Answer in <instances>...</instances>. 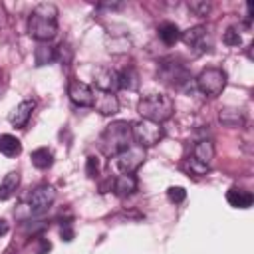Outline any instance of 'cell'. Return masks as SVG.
Instances as JSON below:
<instances>
[{"mask_svg":"<svg viewBox=\"0 0 254 254\" xmlns=\"http://www.w3.org/2000/svg\"><path fill=\"white\" fill-rule=\"evenodd\" d=\"M135 190H137V177H135V175L123 173V175H119V177L113 181V192H115L117 196H121V198L131 196Z\"/></svg>","mask_w":254,"mask_h":254,"instance_id":"cell-13","label":"cell"},{"mask_svg":"<svg viewBox=\"0 0 254 254\" xmlns=\"http://www.w3.org/2000/svg\"><path fill=\"white\" fill-rule=\"evenodd\" d=\"M93 83H95V89L99 91L115 93V89L119 87V75L111 67H97L93 71Z\"/></svg>","mask_w":254,"mask_h":254,"instance_id":"cell-10","label":"cell"},{"mask_svg":"<svg viewBox=\"0 0 254 254\" xmlns=\"http://www.w3.org/2000/svg\"><path fill=\"white\" fill-rule=\"evenodd\" d=\"M218 119H220V123L226 125V127H242L244 121H246L244 111L238 109V107H224V109H220Z\"/></svg>","mask_w":254,"mask_h":254,"instance_id":"cell-17","label":"cell"},{"mask_svg":"<svg viewBox=\"0 0 254 254\" xmlns=\"http://www.w3.org/2000/svg\"><path fill=\"white\" fill-rule=\"evenodd\" d=\"M196 85L206 97H216L226 87V71L220 67H206L198 73Z\"/></svg>","mask_w":254,"mask_h":254,"instance_id":"cell-5","label":"cell"},{"mask_svg":"<svg viewBox=\"0 0 254 254\" xmlns=\"http://www.w3.org/2000/svg\"><path fill=\"white\" fill-rule=\"evenodd\" d=\"M56 32H58V8L50 2L38 4L30 14L28 34L34 40L46 44L56 36Z\"/></svg>","mask_w":254,"mask_h":254,"instance_id":"cell-1","label":"cell"},{"mask_svg":"<svg viewBox=\"0 0 254 254\" xmlns=\"http://www.w3.org/2000/svg\"><path fill=\"white\" fill-rule=\"evenodd\" d=\"M99 171V165H97V159L95 157H87V167H85V173L87 177H95Z\"/></svg>","mask_w":254,"mask_h":254,"instance_id":"cell-28","label":"cell"},{"mask_svg":"<svg viewBox=\"0 0 254 254\" xmlns=\"http://www.w3.org/2000/svg\"><path fill=\"white\" fill-rule=\"evenodd\" d=\"M18 185H20V173H18V171H10V173L2 179V183H0V200L10 198V196L16 192Z\"/></svg>","mask_w":254,"mask_h":254,"instance_id":"cell-18","label":"cell"},{"mask_svg":"<svg viewBox=\"0 0 254 254\" xmlns=\"http://www.w3.org/2000/svg\"><path fill=\"white\" fill-rule=\"evenodd\" d=\"M226 202H228L230 206H234V208H250L252 202H254V196H252L250 190L232 187V189H228V192H226Z\"/></svg>","mask_w":254,"mask_h":254,"instance_id":"cell-14","label":"cell"},{"mask_svg":"<svg viewBox=\"0 0 254 254\" xmlns=\"http://www.w3.org/2000/svg\"><path fill=\"white\" fill-rule=\"evenodd\" d=\"M161 75H163V79L167 81V83H171V85H181V83H185L187 79H189V73H187V69L183 67V65H171V64H163V71H161Z\"/></svg>","mask_w":254,"mask_h":254,"instance_id":"cell-16","label":"cell"},{"mask_svg":"<svg viewBox=\"0 0 254 254\" xmlns=\"http://www.w3.org/2000/svg\"><path fill=\"white\" fill-rule=\"evenodd\" d=\"M167 198L173 202V204H179L187 198V190L183 187H169L167 189Z\"/></svg>","mask_w":254,"mask_h":254,"instance_id":"cell-25","label":"cell"},{"mask_svg":"<svg viewBox=\"0 0 254 254\" xmlns=\"http://www.w3.org/2000/svg\"><path fill=\"white\" fill-rule=\"evenodd\" d=\"M137 111L141 113L143 119L155 121V123H163L167 119H171L173 111H175V103L169 95L163 93H151L139 99Z\"/></svg>","mask_w":254,"mask_h":254,"instance_id":"cell-3","label":"cell"},{"mask_svg":"<svg viewBox=\"0 0 254 254\" xmlns=\"http://www.w3.org/2000/svg\"><path fill=\"white\" fill-rule=\"evenodd\" d=\"M131 123L127 121H113L109 123L101 137H99V149L105 157H117L121 151H125L131 145Z\"/></svg>","mask_w":254,"mask_h":254,"instance_id":"cell-2","label":"cell"},{"mask_svg":"<svg viewBox=\"0 0 254 254\" xmlns=\"http://www.w3.org/2000/svg\"><path fill=\"white\" fill-rule=\"evenodd\" d=\"M34 56H36V65H46V64L56 60V50L52 46H48V44H40L36 48Z\"/></svg>","mask_w":254,"mask_h":254,"instance_id":"cell-23","label":"cell"},{"mask_svg":"<svg viewBox=\"0 0 254 254\" xmlns=\"http://www.w3.org/2000/svg\"><path fill=\"white\" fill-rule=\"evenodd\" d=\"M189 6V10L194 14V16H208V12H210V2H206V0H192V2H189L187 4Z\"/></svg>","mask_w":254,"mask_h":254,"instance_id":"cell-24","label":"cell"},{"mask_svg":"<svg viewBox=\"0 0 254 254\" xmlns=\"http://www.w3.org/2000/svg\"><path fill=\"white\" fill-rule=\"evenodd\" d=\"M147 159V153L143 147L139 145H129L125 151H121L117 157H115V165L121 173H127V175H133Z\"/></svg>","mask_w":254,"mask_h":254,"instance_id":"cell-6","label":"cell"},{"mask_svg":"<svg viewBox=\"0 0 254 254\" xmlns=\"http://www.w3.org/2000/svg\"><path fill=\"white\" fill-rule=\"evenodd\" d=\"M222 40H224V44L226 46H240V34L234 30V28H228L226 32H224V36H222Z\"/></svg>","mask_w":254,"mask_h":254,"instance_id":"cell-27","label":"cell"},{"mask_svg":"<svg viewBox=\"0 0 254 254\" xmlns=\"http://www.w3.org/2000/svg\"><path fill=\"white\" fill-rule=\"evenodd\" d=\"M187 169H189L192 175H206L210 167H208V165H202V163H198L196 159H192V157H190V159L187 161Z\"/></svg>","mask_w":254,"mask_h":254,"instance_id":"cell-26","label":"cell"},{"mask_svg":"<svg viewBox=\"0 0 254 254\" xmlns=\"http://www.w3.org/2000/svg\"><path fill=\"white\" fill-rule=\"evenodd\" d=\"M67 95H69V99L75 103V105H79V107H91V103H93V89L87 85V83H83V81H69V85H67Z\"/></svg>","mask_w":254,"mask_h":254,"instance_id":"cell-11","label":"cell"},{"mask_svg":"<svg viewBox=\"0 0 254 254\" xmlns=\"http://www.w3.org/2000/svg\"><path fill=\"white\" fill-rule=\"evenodd\" d=\"M192 159H196L198 163L210 167V163H212V159H214V145H212V141H210V139H200V141H196V145H194V149H192Z\"/></svg>","mask_w":254,"mask_h":254,"instance_id":"cell-15","label":"cell"},{"mask_svg":"<svg viewBox=\"0 0 254 254\" xmlns=\"http://www.w3.org/2000/svg\"><path fill=\"white\" fill-rule=\"evenodd\" d=\"M131 135H133V139H135V143L139 147L147 149V147H155L165 137V131H163L161 123H155V121H149V119H141V121L131 125Z\"/></svg>","mask_w":254,"mask_h":254,"instance_id":"cell-4","label":"cell"},{"mask_svg":"<svg viewBox=\"0 0 254 254\" xmlns=\"http://www.w3.org/2000/svg\"><path fill=\"white\" fill-rule=\"evenodd\" d=\"M0 153L6 157H16L22 153V143L14 135H0Z\"/></svg>","mask_w":254,"mask_h":254,"instance_id":"cell-21","label":"cell"},{"mask_svg":"<svg viewBox=\"0 0 254 254\" xmlns=\"http://www.w3.org/2000/svg\"><path fill=\"white\" fill-rule=\"evenodd\" d=\"M34 107H36V101H34V99H24V101H20V103L10 111L8 121H10L14 127H24V125L30 121Z\"/></svg>","mask_w":254,"mask_h":254,"instance_id":"cell-12","label":"cell"},{"mask_svg":"<svg viewBox=\"0 0 254 254\" xmlns=\"http://www.w3.org/2000/svg\"><path fill=\"white\" fill-rule=\"evenodd\" d=\"M10 230V224L6 222V218H0V236H4Z\"/></svg>","mask_w":254,"mask_h":254,"instance_id":"cell-30","label":"cell"},{"mask_svg":"<svg viewBox=\"0 0 254 254\" xmlns=\"http://www.w3.org/2000/svg\"><path fill=\"white\" fill-rule=\"evenodd\" d=\"M91 107L95 111H99L101 115H115L119 111V99H117L115 93L95 89L93 91V103H91Z\"/></svg>","mask_w":254,"mask_h":254,"instance_id":"cell-9","label":"cell"},{"mask_svg":"<svg viewBox=\"0 0 254 254\" xmlns=\"http://www.w3.org/2000/svg\"><path fill=\"white\" fill-rule=\"evenodd\" d=\"M117 75H119V87H125V89L139 87V73L135 71V67H125L123 71H117Z\"/></svg>","mask_w":254,"mask_h":254,"instance_id":"cell-22","label":"cell"},{"mask_svg":"<svg viewBox=\"0 0 254 254\" xmlns=\"http://www.w3.org/2000/svg\"><path fill=\"white\" fill-rule=\"evenodd\" d=\"M157 32H159L161 42L167 44V46H173V44H177L181 40V32H179L177 24H173V22H163Z\"/></svg>","mask_w":254,"mask_h":254,"instance_id":"cell-20","label":"cell"},{"mask_svg":"<svg viewBox=\"0 0 254 254\" xmlns=\"http://www.w3.org/2000/svg\"><path fill=\"white\" fill-rule=\"evenodd\" d=\"M181 40H183L189 48H192V50H196V52H200V54L212 50V42H210V34H208V28H206V26L189 28L187 32L181 34Z\"/></svg>","mask_w":254,"mask_h":254,"instance_id":"cell-7","label":"cell"},{"mask_svg":"<svg viewBox=\"0 0 254 254\" xmlns=\"http://www.w3.org/2000/svg\"><path fill=\"white\" fill-rule=\"evenodd\" d=\"M54 200H56V190H54V187H50V185H40L38 189L32 190L28 202H30V210H32L34 214H40V212L48 210V208L54 204Z\"/></svg>","mask_w":254,"mask_h":254,"instance_id":"cell-8","label":"cell"},{"mask_svg":"<svg viewBox=\"0 0 254 254\" xmlns=\"http://www.w3.org/2000/svg\"><path fill=\"white\" fill-rule=\"evenodd\" d=\"M30 159H32V165L36 167V169H50L52 167V163H54V153L48 149V147H38V149H34L32 151V155H30Z\"/></svg>","mask_w":254,"mask_h":254,"instance_id":"cell-19","label":"cell"},{"mask_svg":"<svg viewBox=\"0 0 254 254\" xmlns=\"http://www.w3.org/2000/svg\"><path fill=\"white\" fill-rule=\"evenodd\" d=\"M62 236H64V240H71L73 238V230L69 226H65V228L62 226Z\"/></svg>","mask_w":254,"mask_h":254,"instance_id":"cell-29","label":"cell"}]
</instances>
